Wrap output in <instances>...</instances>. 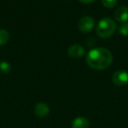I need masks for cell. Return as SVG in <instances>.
Returning a JSON list of instances; mask_svg holds the SVG:
<instances>
[{
    "instance_id": "cell-1",
    "label": "cell",
    "mask_w": 128,
    "mask_h": 128,
    "mask_svg": "<svg viewBox=\"0 0 128 128\" xmlns=\"http://www.w3.org/2000/svg\"><path fill=\"white\" fill-rule=\"evenodd\" d=\"M112 59V53L104 48H93L86 55L87 64L91 68L96 70H103L110 67Z\"/></svg>"
},
{
    "instance_id": "cell-2",
    "label": "cell",
    "mask_w": 128,
    "mask_h": 128,
    "mask_svg": "<svg viewBox=\"0 0 128 128\" xmlns=\"http://www.w3.org/2000/svg\"><path fill=\"white\" fill-rule=\"evenodd\" d=\"M117 29V25L115 21L110 18H104L98 22L96 26V32L98 37L102 39L110 38Z\"/></svg>"
},
{
    "instance_id": "cell-3",
    "label": "cell",
    "mask_w": 128,
    "mask_h": 128,
    "mask_svg": "<svg viewBox=\"0 0 128 128\" xmlns=\"http://www.w3.org/2000/svg\"><path fill=\"white\" fill-rule=\"evenodd\" d=\"M94 18L90 16H84L78 21V29L82 32H89L94 28Z\"/></svg>"
},
{
    "instance_id": "cell-4",
    "label": "cell",
    "mask_w": 128,
    "mask_h": 128,
    "mask_svg": "<svg viewBox=\"0 0 128 128\" xmlns=\"http://www.w3.org/2000/svg\"><path fill=\"white\" fill-rule=\"evenodd\" d=\"M112 80L118 86L126 85L128 84V73L124 70H118L112 75Z\"/></svg>"
},
{
    "instance_id": "cell-5",
    "label": "cell",
    "mask_w": 128,
    "mask_h": 128,
    "mask_svg": "<svg viewBox=\"0 0 128 128\" xmlns=\"http://www.w3.org/2000/svg\"><path fill=\"white\" fill-rule=\"evenodd\" d=\"M50 109L48 105L45 103H38L34 106V113L39 118H46L49 115Z\"/></svg>"
},
{
    "instance_id": "cell-6",
    "label": "cell",
    "mask_w": 128,
    "mask_h": 128,
    "mask_svg": "<svg viewBox=\"0 0 128 128\" xmlns=\"http://www.w3.org/2000/svg\"><path fill=\"white\" fill-rule=\"evenodd\" d=\"M68 54L70 55V57H71V58H75V59L81 58L84 54V48L81 45L78 44L72 45V46H70L68 48Z\"/></svg>"
},
{
    "instance_id": "cell-7",
    "label": "cell",
    "mask_w": 128,
    "mask_h": 128,
    "mask_svg": "<svg viewBox=\"0 0 128 128\" xmlns=\"http://www.w3.org/2000/svg\"><path fill=\"white\" fill-rule=\"evenodd\" d=\"M115 18L117 21L124 23L128 20V8L126 6H120L115 12Z\"/></svg>"
},
{
    "instance_id": "cell-8",
    "label": "cell",
    "mask_w": 128,
    "mask_h": 128,
    "mask_svg": "<svg viewBox=\"0 0 128 128\" xmlns=\"http://www.w3.org/2000/svg\"><path fill=\"white\" fill-rule=\"evenodd\" d=\"M90 122L86 118L78 117L72 123V128H89Z\"/></svg>"
},
{
    "instance_id": "cell-9",
    "label": "cell",
    "mask_w": 128,
    "mask_h": 128,
    "mask_svg": "<svg viewBox=\"0 0 128 128\" xmlns=\"http://www.w3.org/2000/svg\"><path fill=\"white\" fill-rule=\"evenodd\" d=\"M9 39H10L9 32L4 30V29H1L0 30V46L6 45L9 41Z\"/></svg>"
},
{
    "instance_id": "cell-10",
    "label": "cell",
    "mask_w": 128,
    "mask_h": 128,
    "mask_svg": "<svg viewBox=\"0 0 128 128\" xmlns=\"http://www.w3.org/2000/svg\"><path fill=\"white\" fill-rule=\"evenodd\" d=\"M12 71L11 64L7 62H0V73L9 74Z\"/></svg>"
},
{
    "instance_id": "cell-11",
    "label": "cell",
    "mask_w": 128,
    "mask_h": 128,
    "mask_svg": "<svg viewBox=\"0 0 128 128\" xmlns=\"http://www.w3.org/2000/svg\"><path fill=\"white\" fill-rule=\"evenodd\" d=\"M102 4L104 6L105 8H109V9H112L114 6L117 4L118 0H101Z\"/></svg>"
},
{
    "instance_id": "cell-12",
    "label": "cell",
    "mask_w": 128,
    "mask_h": 128,
    "mask_svg": "<svg viewBox=\"0 0 128 128\" xmlns=\"http://www.w3.org/2000/svg\"><path fill=\"white\" fill-rule=\"evenodd\" d=\"M118 32L121 35L123 36H127L128 35V20L126 22L122 23L120 27L118 28Z\"/></svg>"
},
{
    "instance_id": "cell-13",
    "label": "cell",
    "mask_w": 128,
    "mask_h": 128,
    "mask_svg": "<svg viewBox=\"0 0 128 128\" xmlns=\"http://www.w3.org/2000/svg\"><path fill=\"white\" fill-rule=\"evenodd\" d=\"M79 1L84 3V4H90V3L95 2V1H96V0H79Z\"/></svg>"
}]
</instances>
